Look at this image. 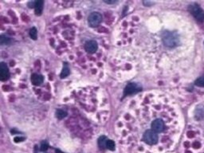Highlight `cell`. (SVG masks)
<instances>
[{"mask_svg":"<svg viewBox=\"0 0 204 153\" xmlns=\"http://www.w3.org/2000/svg\"><path fill=\"white\" fill-rule=\"evenodd\" d=\"M105 3H107V4H112V3H116L117 1H115V0H113V1H108V0H104V1Z\"/></svg>","mask_w":204,"mask_h":153,"instance_id":"ffe728a7","label":"cell"},{"mask_svg":"<svg viewBox=\"0 0 204 153\" xmlns=\"http://www.w3.org/2000/svg\"><path fill=\"white\" fill-rule=\"evenodd\" d=\"M107 139H106L105 136H101L98 140V144L100 148H104V147H106V142H107Z\"/></svg>","mask_w":204,"mask_h":153,"instance_id":"4fadbf2b","label":"cell"},{"mask_svg":"<svg viewBox=\"0 0 204 153\" xmlns=\"http://www.w3.org/2000/svg\"><path fill=\"white\" fill-rule=\"evenodd\" d=\"M56 153H64V152L61 151L59 150V149H57V150H56Z\"/></svg>","mask_w":204,"mask_h":153,"instance_id":"44dd1931","label":"cell"},{"mask_svg":"<svg viewBox=\"0 0 204 153\" xmlns=\"http://www.w3.org/2000/svg\"><path fill=\"white\" fill-rule=\"evenodd\" d=\"M106 148L111 151L115 150V148H116L115 143H114V141L112 140H108L107 142H106Z\"/></svg>","mask_w":204,"mask_h":153,"instance_id":"8fae6325","label":"cell"},{"mask_svg":"<svg viewBox=\"0 0 204 153\" xmlns=\"http://www.w3.org/2000/svg\"><path fill=\"white\" fill-rule=\"evenodd\" d=\"M48 149V144L45 142H43L42 143V145H41V151H45Z\"/></svg>","mask_w":204,"mask_h":153,"instance_id":"ac0fdd59","label":"cell"},{"mask_svg":"<svg viewBox=\"0 0 204 153\" xmlns=\"http://www.w3.org/2000/svg\"><path fill=\"white\" fill-rule=\"evenodd\" d=\"M34 8H35L36 14L40 15L41 14H42V10H43V1H42V0H38V1H36Z\"/></svg>","mask_w":204,"mask_h":153,"instance_id":"30bf717a","label":"cell"},{"mask_svg":"<svg viewBox=\"0 0 204 153\" xmlns=\"http://www.w3.org/2000/svg\"><path fill=\"white\" fill-rule=\"evenodd\" d=\"M165 116H159V115H154L152 117H148V121H147V126L143 125L142 128H148L146 130H152L157 134H163L165 133L167 130L169 129V128H172L169 126V124H172L171 121H167Z\"/></svg>","mask_w":204,"mask_h":153,"instance_id":"6da1fadb","label":"cell"},{"mask_svg":"<svg viewBox=\"0 0 204 153\" xmlns=\"http://www.w3.org/2000/svg\"><path fill=\"white\" fill-rule=\"evenodd\" d=\"M142 140L148 145H155L159 142V135L152 130H146L142 134Z\"/></svg>","mask_w":204,"mask_h":153,"instance_id":"7a4b0ae2","label":"cell"},{"mask_svg":"<svg viewBox=\"0 0 204 153\" xmlns=\"http://www.w3.org/2000/svg\"><path fill=\"white\" fill-rule=\"evenodd\" d=\"M140 88L139 87L136 83H130L128 84L125 89V96L130 95V94H133L138 91H140Z\"/></svg>","mask_w":204,"mask_h":153,"instance_id":"8992f818","label":"cell"},{"mask_svg":"<svg viewBox=\"0 0 204 153\" xmlns=\"http://www.w3.org/2000/svg\"><path fill=\"white\" fill-rule=\"evenodd\" d=\"M24 140L23 137H19V136H17V137L14 138V142L15 143H19V142H22Z\"/></svg>","mask_w":204,"mask_h":153,"instance_id":"d6986e66","label":"cell"},{"mask_svg":"<svg viewBox=\"0 0 204 153\" xmlns=\"http://www.w3.org/2000/svg\"><path fill=\"white\" fill-rule=\"evenodd\" d=\"M189 11L191 12V14L194 16V18L196 20L202 22L204 19V12L198 5L194 4V5L190 6Z\"/></svg>","mask_w":204,"mask_h":153,"instance_id":"277c9868","label":"cell"},{"mask_svg":"<svg viewBox=\"0 0 204 153\" xmlns=\"http://www.w3.org/2000/svg\"><path fill=\"white\" fill-rule=\"evenodd\" d=\"M163 42L167 47H174L179 43V38L173 32H164L163 34Z\"/></svg>","mask_w":204,"mask_h":153,"instance_id":"3957f363","label":"cell"},{"mask_svg":"<svg viewBox=\"0 0 204 153\" xmlns=\"http://www.w3.org/2000/svg\"><path fill=\"white\" fill-rule=\"evenodd\" d=\"M85 50L88 53H94L97 50V43L95 41H88L85 44Z\"/></svg>","mask_w":204,"mask_h":153,"instance_id":"ba28073f","label":"cell"},{"mask_svg":"<svg viewBox=\"0 0 204 153\" xmlns=\"http://www.w3.org/2000/svg\"><path fill=\"white\" fill-rule=\"evenodd\" d=\"M31 82L34 85H38L43 82V77L40 74H34L31 76Z\"/></svg>","mask_w":204,"mask_h":153,"instance_id":"9c48e42d","label":"cell"},{"mask_svg":"<svg viewBox=\"0 0 204 153\" xmlns=\"http://www.w3.org/2000/svg\"><path fill=\"white\" fill-rule=\"evenodd\" d=\"M69 74V68L67 66H65L62 69V72H61V78H64V77H67L68 75Z\"/></svg>","mask_w":204,"mask_h":153,"instance_id":"2e32d148","label":"cell"},{"mask_svg":"<svg viewBox=\"0 0 204 153\" xmlns=\"http://www.w3.org/2000/svg\"><path fill=\"white\" fill-rule=\"evenodd\" d=\"M30 38L32 39H34V40L37 39V38H38V32H37L36 28L33 27L30 30Z\"/></svg>","mask_w":204,"mask_h":153,"instance_id":"9a60e30c","label":"cell"},{"mask_svg":"<svg viewBox=\"0 0 204 153\" xmlns=\"http://www.w3.org/2000/svg\"><path fill=\"white\" fill-rule=\"evenodd\" d=\"M195 85L199 87H204V77H201L195 80Z\"/></svg>","mask_w":204,"mask_h":153,"instance_id":"e0dca14e","label":"cell"},{"mask_svg":"<svg viewBox=\"0 0 204 153\" xmlns=\"http://www.w3.org/2000/svg\"><path fill=\"white\" fill-rule=\"evenodd\" d=\"M56 115H57V117L61 120V119H63L64 117L66 116L67 112L64 110H58L56 112Z\"/></svg>","mask_w":204,"mask_h":153,"instance_id":"5bb4252c","label":"cell"},{"mask_svg":"<svg viewBox=\"0 0 204 153\" xmlns=\"http://www.w3.org/2000/svg\"><path fill=\"white\" fill-rule=\"evenodd\" d=\"M11 42L10 38L6 37V35H1L0 36V44L1 45H7Z\"/></svg>","mask_w":204,"mask_h":153,"instance_id":"7c38bea8","label":"cell"},{"mask_svg":"<svg viewBox=\"0 0 204 153\" xmlns=\"http://www.w3.org/2000/svg\"><path fill=\"white\" fill-rule=\"evenodd\" d=\"M9 77V70L5 63L2 62L0 65V79L2 80H5Z\"/></svg>","mask_w":204,"mask_h":153,"instance_id":"52a82bcc","label":"cell"},{"mask_svg":"<svg viewBox=\"0 0 204 153\" xmlns=\"http://www.w3.org/2000/svg\"><path fill=\"white\" fill-rule=\"evenodd\" d=\"M102 21V15L98 12H93L88 16V24L92 27H96L99 25Z\"/></svg>","mask_w":204,"mask_h":153,"instance_id":"5b68a950","label":"cell"}]
</instances>
